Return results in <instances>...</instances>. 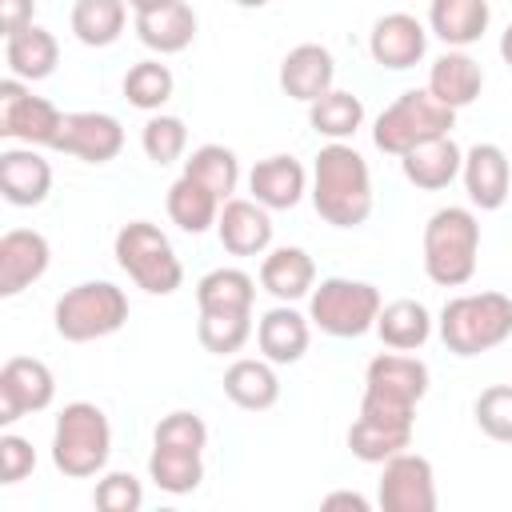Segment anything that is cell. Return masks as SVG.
<instances>
[{
  "mask_svg": "<svg viewBox=\"0 0 512 512\" xmlns=\"http://www.w3.org/2000/svg\"><path fill=\"white\" fill-rule=\"evenodd\" d=\"M312 204L332 228H360L372 216V172L352 144L332 140L316 152Z\"/></svg>",
  "mask_w": 512,
  "mask_h": 512,
  "instance_id": "1",
  "label": "cell"
},
{
  "mask_svg": "<svg viewBox=\"0 0 512 512\" xmlns=\"http://www.w3.org/2000/svg\"><path fill=\"white\" fill-rule=\"evenodd\" d=\"M512 336V300L504 292H468L452 296L440 308V340L456 356H480L500 348Z\"/></svg>",
  "mask_w": 512,
  "mask_h": 512,
  "instance_id": "2",
  "label": "cell"
},
{
  "mask_svg": "<svg viewBox=\"0 0 512 512\" xmlns=\"http://www.w3.org/2000/svg\"><path fill=\"white\" fill-rule=\"evenodd\" d=\"M480 224L468 208H436L424 224V272L440 288H460L476 272Z\"/></svg>",
  "mask_w": 512,
  "mask_h": 512,
  "instance_id": "3",
  "label": "cell"
},
{
  "mask_svg": "<svg viewBox=\"0 0 512 512\" xmlns=\"http://www.w3.org/2000/svg\"><path fill=\"white\" fill-rule=\"evenodd\" d=\"M108 452H112V424H108L104 408H96L88 400L64 404V412L56 416V428H52V464L64 476L84 480L108 464Z\"/></svg>",
  "mask_w": 512,
  "mask_h": 512,
  "instance_id": "4",
  "label": "cell"
},
{
  "mask_svg": "<svg viewBox=\"0 0 512 512\" xmlns=\"http://www.w3.org/2000/svg\"><path fill=\"white\" fill-rule=\"evenodd\" d=\"M52 320H56V332L68 344L104 340V336H112V332L124 328V320H128V296L112 280H84V284L68 288L56 300Z\"/></svg>",
  "mask_w": 512,
  "mask_h": 512,
  "instance_id": "5",
  "label": "cell"
},
{
  "mask_svg": "<svg viewBox=\"0 0 512 512\" xmlns=\"http://www.w3.org/2000/svg\"><path fill=\"white\" fill-rule=\"evenodd\" d=\"M452 124H456V112L444 108L428 88H408V92H400V96L376 116L372 140H376L380 152L404 156L408 148H416V144H424V140L448 136Z\"/></svg>",
  "mask_w": 512,
  "mask_h": 512,
  "instance_id": "6",
  "label": "cell"
},
{
  "mask_svg": "<svg viewBox=\"0 0 512 512\" xmlns=\"http://www.w3.org/2000/svg\"><path fill=\"white\" fill-rule=\"evenodd\" d=\"M116 264L148 296H172L184 284L180 256L172 252L168 236L156 224H148V220H132V224H124L116 232Z\"/></svg>",
  "mask_w": 512,
  "mask_h": 512,
  "instance_id": "7",
  "label": "cell"
},
{
  "mask_svg": "<svg viewBox=\"0 0 512 512\" xmlns=\"http://www.w3.org/2000/svg\"><path fill=\"white\" fill-rule=\"evenodd\" d=\"M380 308H384L380 288L368 280H348V276H328L308 296V320L320 332L340 336V340H352L376 328Z\"/></svg>",
  "mask_w": 512,
  "mask_h": 512,
  "instance_id": "8",
  "label": "cell"
},
{
  "mask_svg": "<svg viewBox=\"0 0 512 512\" xmlns=\"http://www.w3.org/2000/svg\"><path fill=\"white\" fill-rule=\"evenodd\" d=\"M60 124H64V112L52 100L32 96L16 76L0 80V136L20 140L28 148H52L60 136Z\"/></svg>",
  "mask_w": 512,
  "mask_h": 512,
  "instance_id": "9",
  "label": "cell"
},
{
  "mask_svg": "<svg viewBox=\"0 0 512 512\" xmlns=\"http://www.w3.org/2000/svg\"><path fill=\"white\" fill-rule=\"evenodd\" d=\"M376 500L384 512H436V472L420 452H396L384 460Z\"/></svg>",
  "mask_w": 512,
  "mask_h": 512,
  "instance_id": "10",
  "label": "cell"
},
{
  "mask_svg": "<svg viewBox=\"0 0 512 512\" xmlns=\"http://www.w3.org/2000/svg\"><path fill=\"white\" fill-rule=\"evenodd\" d=\"M56 396L52 368L36 356H12L0 368V424H16L28 412H44Z\"/></svg>",
  "mask_w": 512,
  "mask_h": 512,
  "instance_id": "11",
  "label": "cell"
},
{
  "mask_svg": "<svg viewBox=\"0 0 512 512\" xmlns=\"http://www.w3.org/2000/svg\"><path fill=\"white\" fill-rule=\"evenodd\" d=\"M52 148L84 164H108L124 148V128L108 112H64V124Z\"/></svg>",
  "mask_w": 512,
  "mask_h": 512,
  "instance_id": "12",
  "label": "cell"
},
{
  "mask_svg": "<svg viewBox=\"0 0 512 512\" xmlns=\"http://www.w3.org/2000/svg\"><path fill=\"white\" fill-rule=\"evenodd\" d=\"M368 52L380 68H392V72H404L412 64L424 60L428 52V32L416 16L408 12H388L372 24V36H368Z\"/></svg>",
  "mask_w": 512,
  "mask_h": 512,
  "instance_id": "13",
  "label": "cell"
},
{
  "mask_svg": "<svg viewBox=\"0 0 512 512\" xmlns=\"http://www.w3.org/2000/svg\"><path fill=\"white\" fill-rule=\"evenodd\" d=\"M460 176H464L468 200H472L480 212L504 208L508 188H512V164H508V156H504L500 144H488V140H484V144H472V148L464 152Z\"/></svg>",
  "mask_w": 512,
  "mask_h": 512,
  "instance_id": "14",
  "label": "cell"
},
{
  "mask_svg": "<svg viewBox=\"0 0 512 512\" xmlns=\"http://www.w3.org/2000/svg\"><path fill=\"white\" fill-rule=\"evenodd\" d=\"M52 248L36 228H12L0 236V296H16L48 272Z\"/></svg>",
  "mask_w": 512,
  "mask_h": 512,
  "instance_id": "15",
  "label": "cell"
},
{
  "mask_svg": "<svg viewBox=\"0 0 512 512\" xmlns=\"http://www.w3.org/2000/svg\"><path fill=\"white\" fill-rule=\"evenodd\" d=\"M428 364L408 356V352H380L376 360H368L364 368V392H380L404 404H420L428 396Z\"/></svg>",
  "mask_w": 512,
  "mask_h": 512,
  "instance_id": "16",
  "label": "cell"
},
{
  "mask_svg": "<svg viewBox=\"0 0 512 512\" xmlns=\"http://www.w3.org/2000/svg\"><path fill=\"white\" fill-rule=\"evenodd\" d=\"M0 192L16 208H36L52 192V164L36 148H4L0 152Z\"/></svg>",
  "mask_w": 512,
  "mask_h": 512,
  "instance_id": "17",
  "label": "cell"
},
{
  "mask_svg": "<svg viewBox=\"0 0 512 512\" xmlns=\"http://www.w3.org/2000/svg\"><path fill=\"white\" fill-rule=\"evenodd\" d=\"M216 236L232 256H260L272 244V220L268 208L256 200H224L216 216Z\"/></svg>",
  "mask_w": 512,
  "mask_h": 512,
  "instance_id": "18",
  "label": "cell"
},
{
  "mask_svg": "<svg viewBox=\"0 0 512 512\" xmlns=\"http://www.w3.org/2000/svg\"><path fill=\"white\" fill-rule=\"evenodd\" d=\"M248 188H252V200L272 208V212H284V208H296L300 196L308 192V172L296 156H268L260 160L252 172H248Z\"/></svg>",
  "mask_w": 512,
  "mask_h": 512,
  "instance_id": "19",
  "label": "cell"
},
{
  "mask_svg": "<svg viewBox=\"0 0 512 512\" xmlns=\"http://www.w3.org/2000/svg\"><path fill=\"white\" fill-rule=\"evenodd\" d=\"M336 80V60L324 44H296L284 60H280V88L292 100L312 104L316 96H324Z\"/></svg>",
  "mask_w": 512,
  "mask_h": 512,
  "instance_id": "20",
  "label": "cell"
},
{
  "mask_svg": "<svg viewBox=\"0 0 512 512\" xmlns=\"http://www.w3.org/2000/svg\"><path fill=\"white\" fill-rule=\"evenodd\" d=\"M400 168H404L408 184H416L424 192H440L460 176L464 152H460V144L452 136H436V140H424V144L408 148L400 156Z\"/></svg>",
  "mask_w": 512,
  "mask_h": 512,
  "instance_id": "21",
  "label": "cell"
},
{
  "mask_svg": "<svg viewBox=\"0 0 512 512\" xmlns=\"http://www.w3.org/2000/svg\"><path fill=\"white\" fill-rule=\"evenodd\" d=\"M260 284H264V292H272L280 304L304 300V296H312V288H316V264H312V256H308L304 248H292V244L272 248V252L264 256V264H260Z\"/></svg>",
  "mask_w": 512,
  "mask_h": 512,
  "instance_id": "22",
  "label": "cell"
},
{
  "mask_svg": "<svg viewBox=\"0 0 512 512\" xmlns=\"http://www.w3.org/2000/svg\"><path fill=\"white\" fill-rule=\"evenodd\" d=\"M308 340H312L308 316H300L288 304L268 308L256 324V344H260L264 360H272V364H296L308 352Z\"/></svg>",
  "mask_w": 512,
  "mask_h": 512,
  "instance_id": "23",
  "label": "cell"
},
{
  "mask_svg": "<svg viewBox=\"0 0 512 512\" xmlns=\"http://www.w3.org/2000/svg\"><path fill=\"white\" fill-rule=\"evenodd\" d=\"M480 88H484V72H480V64L468 56V52H444L436 64H432V72H428V92L444 104V108H452V112H460V108H468L476 96H480Z\"/></svg>",
  "mask_w": 512,
  "mask_h": 512,
  "instance_id": "24",
  "label": "cell"
},
{
  "mask_svg": "<svg viewBox=\"0 0 512 512\" xmlns=\"http://www.w3.org/2000/svg\"><path fill=\"white\" fill-rule=\"evenodd\" d=\"M136 36L144 48L160 52V56H172V52H184L192 40H196V12L176 0V4H164L156 12H140L136 16Z\"/></svg>",
  "mask_w": 512,
  "mask_h": 512,
  "instance_id": "25",
  "label": "cell"
},
{
  "mask_svg": "<svg viewBox=\"0 0 512 512\" xmlns=\"http://www.w3.org/2000/svg\"><path fill=\"white\" fill-rule=\"evenodd\" d=\"M4 60H8V72L16 80H44L56 72V60H60V44L48 28L40 24H28L12 36H4Z\"/></svg>",
  "mask_w": 512,
  "mask_h": 512,
  "instance_id": "26",
  "label": "cell"
},
{
  "mask_svg": "<svg viewBox=\"0 0 512 512\" xmlns=\"http://www.w3.org/2000/svg\"><path fill=\"white\" fill-rule=\"evenodd\" d=\"M224 396L244 412H268L280 400L272 360H232L224 372Z\"/></svg>",
  "mask_w": 512,
  "mask_h": 512,
  "instance_id": "27",
  "label": "cell"
},
{
  "mask_svg": "<svg viewBox=\"0 0 512 512\" xmlns=\"http://www.w3.org/2000/svg\"><path fill=\"white\" fill-rule=\"evenodd\" d=\"M492 12L488 0H432L428 8V28L448 44V48H468L484 36Z\"/></svg>",
  "mask_w": 512,
  "mask_h": 512,
  "instance_id": "28",
  "label": "cell"
},
{
  "mask_svg": "<svg viewBox=\"0 0 512 512\" xmlns=\"http://www.w3.org/2000/svg\"><path fill=\"white\" fill-rule=\"evenodd\" d=\"M376 332H380V340H384L388 348H396V352H416V348H424L428 336H432V316H428V308H424L420 300H408V296H404V300H392V304L380 308Z\"/></svg>",
  "mask_w": 512,
  "mask_h": 512,
  "instance_id": "29",
  "label": "cell"
},
{
  "mask_svg": "<svg viewBox=\"0 0 512 512\" xmlns=\"http://www.w3.org/2000/svg\"><path fill=\"white\" fill-rule=\"evenodd\" d=\"M256 280L244 268H212L196 284L200 312H252Z\"/></svg>",
  "mask_w": 512,
  "mask_h": 512,
  "instance_id": "30",
  "label": "cell"
},
{
  "mask_svg": "<svg viewBox=\"0 0 512 512\" xmlns=\"http://www.w3.org/2000/svg\"><path fill=\"white\" fill-rule=\"evenodd\" d=\"M220 204H224V200H220L216 192H208L200 180H192V176H180V180L168 188V216H172L176 228H184V232H192V236H200V232H208V228L216 224Z\"/></svg>",
  "mask_w": 512,
  "mask_h": 512,
  "instance_id": "31",
  "label": "cell"
},
{
  "mask_svg": "<svg viewBox=\"0 0 512 512\" xmlns=\"http://www.w3.org/2000/svg\"><path fill=\"white\" fill-rule=\"evenodd\" d=\"M128 20V0H76L72 4V32L88 48H108L120 40Z\"/></svg>",
  "mask_w": 512,
  "mask_h": 512,
  "instance_id": "32",
  "label": "cell"
},
{
  "mask_svg": "<svg viewBox=\"0 0 512 512\" xmlns=\"http://www.w3.org/2000/svg\"><path fill=\"white\" fill-rule=\"evenodd\" d=\"M308 124L316 128V136L348 140L364 124V104H360V96H352L344 88H328L324 96H316L308 104Z\"/></svg>",
  "mask_w": 512,
  "mask_h": 512,
  "instance_id": "33",
  "label": "cell"
},
{
  "mask_svg": "<svg viewBox=\"0 0 512 512\" xmlns=\"http://www.w3.org/2000/svg\"><path fill=\"white\" fill-rule=\"evenodd\" d=\"M148 476H152L156 488H164V492H172V496H184V492H196V488H200V480H204V460H200V452L156 444L152 456H148Z\"/></svg>",
  "mask_w": 512,
  "mask_h": 512,
  "instance_id": "34",
  "label": "cell"
},
{
  "mask_svg": "<svg viewBox=\"0 0 512 512\" xmlns=\"http://www.w3.org/2000/svg\"><path fill=\"white\" fill-rule=\"evenodd\" d=\"M184 176L200 180L208 192H216L220 200H232L236 184H240V160L232 148L224 144H200L188 160H184Z\"/></svg>",
  "mask_w": 512,
  "mask_h": 512,
  "instance_id": "35",
  "label": "cell"
},
{
  "mask_svg": "<svg viewBox=\"0 0 512 512\" xmlns=\"http://www.w3.org/2000/svg\"><path fill=\"white\" fill-rule=\"evenodd\" d=\"M408 444H412V428H388V424H372L364 416H356L348 428V448L364 464H384L396 452H408Z\"/></svg>",
  "mask_w": 512,
  "mask_h": 512,
  "instance_id": "36",
  "label": "cell"
},
{
  "mask_svg": "<svg viewBox=\"0 0 512 512\" xmlns=\"http://www.w3.org/2000/svg\"><path fill=\"white\" fill-rule=\"evenodd\" d=\"M172 88H176V80H172L168 64H160V60H140V64H132L128 76H124V96H128V104L140 108V112H160V108L168 104Z\"/></svg>",
  "mask_w": 512,
  "mask_h": 512,
  "instance_id": "37",
  "label": "cell"
},
{
  "mask_svg": "<svg viewBox=\"0 0 512 512\" xmlns=\"http://www.w3.org/2000/svg\"><path fill=\"white\" fill-rule=\"evenodd\" d=\"M196 336L216 356L240 352L248 344V336H252V312H200Z\"/></svg>",
  "mask_w": 512,
  "mask_h": 512,
  "instance_id": "38",
  "label": "cell"
},
{
  "mask_svg": "<svg viewBox=\"0 0 512 512\" xmlns=\"http://www.w3.org/2000/svg\"><path fill=\"white\" fill-rule=\"evenodd\" d=\"M140 144H144V156L164 168V164H172V160L184 156V148H188V128H184L180 116H164V112H160V116H152V120L144 124Z\"/></svg>",
  "mask_w": 512,
  "mask_h": 512,
  "instance_id": "39",
  "label": "cell"
},
{
  "mask_svg": "<svg viewBox=\"0 0 512 512\" xmlns=\"http://www.w3.org/2000/svg\"><path fill=\"white\" fill-rule=\"evenodd\" d=\"M476 428L500 444H512V384H492L472 404Z\"/></svg>",
  "mask_w": 512,
  "mask_h": 512,
  "instance_id": "40",
  "label": "cell"
},
{
  "mask_svg": "<svg viewBox=\"0 0 512 512\" xmlns=\"http://www.w3.org/2000/svg\"><path fill=\"white\" fill-rule=\"evenodd\" d=\"M152 440L156 444H164V448H188V452H204V444H208V424L196 416V412H168L160 424H156V432H152Z\"/></svg>",
  "mask_w": 512,
  "mask_h": 512,
  "instance_id": "41",
  "label": "cell"
},
{
  "mask_svg": "<svg viewBox=\"0 0 512 512\" xmlns=\"http://www.w3.org/2000/svg\"><path fill=\"white\" fill-rule=\"evenodd\" d=\"M100 512H136L144 504V488L132 472H108L92 492Z\"/></svg>",
  "mask_w": 512,
  "mask_h": 512,
  "instance_id": "42",
  "label": "cell"
},
{
  "mask_svg": "<svg viewBox=\"0 0 512 512\" xmlns=\"http://www.w3.org/2000/svg\"><path fill=\"white\" fill-rule=\"evenodd\" d=\"M32 468H36L32 444H28L24 436L4 432V436H0V476H4V484H20Z\"/></svg>",
  "mask_w": 512,
  "mask_h": 512,
  "instance_id": "43",
  "label": "cell"
},
{
  "mask_svg": "<svg viewBox=\"0 0 512 512\" xmlns=\"http://www.w3.org/2000/svg\"><path fill=\"white\" fill-rule=\"evenodd\" d=\"M32 12H36V0H0V32L12 36V32L28 28Z\"/></svg>",
  "mask_w": 512,
  "mask_h": 512,
  "instance_id": "44",
  "label": "cell"
},
{
  "mask_svg": "<svg viewBox=\"0 0 512 512\" xmlns=\"http://www.w3.org/2000/svg\"><path fill=\"white\" fill-rule=\"evenodd\" d=\"M324 508H352V512H368V500L360 492H328Z\"/></svg>",
  "mask_w": 512,
  "mask_h": 512,
  "instance_id": "45",
  "label": "cell"
},
{
  "mask_svg": "<svg viewBox=\"0 0 512 512\" xmlns=\"http://www.w3.org/2000/svg\"><path fill=\"white\" fill-rule=\"evenodd\" d=\"M164 4H176V0H128V8L140 16V12H156V8H164Z\"/></svg>",
  "mask_w": 512,
  "mask_h": 512,
  "instance_id": "46",
  "label": "cell"
},
{
  "mask_svg": "<svg viewBox=\"0 0 512 512\" xmlns=\"http://www.w3.org/2000/svg\"><path fill=\"white\" fill-rule=\"evenodd\" d=\"M500 56H504V64L512 68V24H508L504 36H500Z\"/></svg>",
  "mask_w": 512,
  "mask_h": 512,
  "instance_id": "47",
  "label": "cell"
},
{
  "mask_svg": "<svg viewBox=\"0 0 512 512\" xmlns=\"http://www.w3.org/2000/svg\"><path fill=\"white\" fill-rule=\"evenodd\" d=\"M232 4H240V8H264L268 0H232Z\"/></svg>",
  "mask_w": 512,
  "mask_h": 512,
  "instance_id": "48",
  "label": "cell"
}]
</instances>
